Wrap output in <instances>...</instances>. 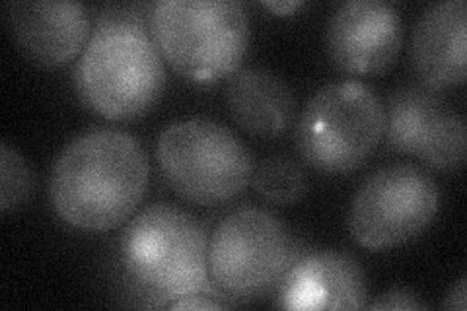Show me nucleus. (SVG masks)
<instances>
[{"label":"nucleus","mask_w":467,"mask_h":311,"mask_svg":"<svg viewBox=\"0 0 467 311\" xmlns=\"http://www.w3.org/2000/svg\"><path fill=\"white\" fill-rule=\"evenodd\" d=\"M149 183V156L133 135L109 127L90 129L58 154L51 202L67 224L104 232L137 211Z\"/></svg>","instance_id":"1"},{"label":"nucleus","mask_w":467,"mask_h":311,"mask_svg":"<svg viewBox=\"0 0 467 311\" xmlns=\"http://www.w3.org/2000/svg\"><path fill=\"white\" fill-rule=\"evenodd\" d=\"M166 82L162 53L144 24L127 12H111L98 22L75 70L80 99L111 121L149 113Z\"/></svg>","instance_id":"2"},{"label":"nucleus","mask_w":467,"mask_h":311,"mask_svg":"<svg viewBox=\"0 0 467 311\" xmlns=\"http://www.w3.org/2000/svg\"><path fill=\"white\" fill-rule=\"evenodd\" d=\"M127 275L160 298L211 294L209 238L201 222L175 204H150L119 240Z\"/></svg>","instance_id":"3"},{"label":"nucleus","mask_w":467,"mask_h":311,"mask_svg":"<svg viewBox=\"0 0 467 311\" xmlns=\"http://www.w3.org/2000/svg\"><path fill=\"white\" fill-rule=\"evenodd\" d=\"M149 27L166 61L193 82H216L240 68L250 20L240 0H158Z\"/></svg>","instance_id":"4"},{"label":"nucleus","mask_w":467,"mask_h":311,"mask_svg":"<svg viewBox=\"0 0 467 311\" xmlns=\"http://www.w3.org/2000/svg\"><path fill=\"white\" fill-rule=\"evenodd\" d=\"M388 109L370 86L358 80L329 82L300 113V156L321 173L343 175L367 161L386 137Z\"/></svg>","instance_id":"5"},{"label":"nucleus","mask_w":467,"mask_h":311,"mask_svg":"<svg viewBox=\"0 0 467 311\" xmlns=\"http://www.w3.org/2000/svg\"><path fill=\"white\" fill-rule=\"evenodd\" d=\"M156 158L175 195L202 206L238 197L255 170L236 132L207 117L170 123L158 137Z\"/></svg>","instance_id":"6"},{"label":"nucleus","mask_w":467,"mask_h":311,"mask_svg":"<svg viewBox=\"0 0 467 311\" xmlns=\"http://www.w3.org/2000/svg\"><path fill=\"white\" fill-rule=\"evenodd\" d=\"M296 259L295 235L279 216L259 206H242L224 216L209 240L211 280L234 300L279 288Z\"/></svg>","instance_id":"7"},{"label":"nucleus","mask_w":467,"mask_h":311,"mask_svg":"<svg viewBox=\"0 0 467 311\" xmlns=\"http://www.w3.org/2000/svg\"><path fill=\"white\" fill-rule=\"evenodd\" d=\"M441 209V187L415 164H391L370 173L350 204L348 230L370 251H386L415 240Z\"/></svg>","instance_id":"8"},{"label":"nucleus","mask_w":467,"mask_h":311,"mask_svg":"<svg viewBox=\"0 0 467 311\" xmlns=\"http://www.w3.org/2000/svg\"><path fill=\"white\" fill-rule=\"evenodd\" d=\"M388 146L411 154L441 171L465 164L467 130L463 117L427 86H403L389 99Z\"/></svg>","instance_id":"9"},{"label":"nucleus","mask_w":467,"mask_h":311,"mask_svg":"<svg viewBox=\"0 0 467 311\" xmlns=\"http://www.w3.org/2000/svg\"><path fill=\"white\" fill-rule=\"evenodd\" d=\"M326 41L333 63L345 72H384L401 51V18L384 0H347L333 12Z\"/></svg>","instance_id":"10"},{"label":"nucleus","mask_w":467,"mask_h":311,"mask_svg":"<svg viewBox=\"0 0 467 311\" xmlns=\"http://www.w3.org/2000/svg\"><path fill=\"white\" fill-rule=\"evenodd\" d=\"M5 20L20 51L47 68L70 63L90 39V12L72 0H14Z\"/></svg>","instance_id":"11"},{"label":"nucleus","mask_w":467,"mask_h":311,"mask_svg":"<svg viewBox=\"0 0 467 311\" xmlns=\"http://www.w3.org/2000/svg\"><path fill=\"white\" fill-rule=\"evenodd\" d=\"M368 285L362 266L341 251H316L296 259L279 285V304L286 309H362Z\"/></svg>","instance_id":"12"},{"label":"nucleus","mask_w":467,"mask_h":311,"mask_svg":"<svg viewBox=\"0 0 467 311\" xmlns=\"http://www.w3.org/2000/svg\"><path fill=\"white\" fill-rule=\"evenodd\" d=\"M413 65L427 88L446 90L467 74V5L444 0L420 14L413 34Z\"/></svg>","instance_id":"13"},{"label":"nucleus","mask_w":467,"mask_h":311,"mask_svg":"<svg viewBox=\"0 0 467 311\" xmlns=\"http://www.w3.org/2000/svg\"><path fill=\"white\" fill-rule=\"evenodd\" d=\"M226 106L245 132L259 139L279 137L295 117L296 99L279 72L263 67H244L230 74Z\"/></svg>","instance_id":"14"},{"label":"nucleus","mask_w":467,"mask_h":311,"mask_svg":"<svg viewBox=\"0 0 467 311\" xmlns=\"http://www.w3.org/2000/svg\"><path fill=\"white\" fill-rule=\"evenodd\" d=\"M254 187L259 195L275 204L298 202L308 183L306 173L295 160L275 154L254 170Z\"/></svg>","instance_id":"15"},{"label":"nucleus","mask_w":467,"mask_h":311,"mask_svg":"<svg viewBox=\"0 0 467 311\" xmlns=\"http://www.w3.org/2000/svg\"><path fill=\"white\" fill-rule=\"evenodd\" d=\"M34 192V173L26 158L6 140L0 142V211L20 209Z\"/></svg>","instance_id":"16"},{"label":"nucleus","mask_w":467,"mask_h":311,"mask_svg":"<svg viewBox=\"0 0 467 311\" xmlns=\"http://www.w3.org/2000/svg\"><path fill=\"white\" fill-rule=\"evenodd\" d=\"M368 309H429V306L420 300V295L407 288V286H396L389 288L388 292L379 294L378 300L367 306Z\"/></svg>","instance_id":"17"},{"label":"nucleus","mask_w":467,"mask_h":311,"mask_svg":"<svg viewBox=\"0 0 467 311\" xmlns=\"http://www.w3.org/2000/svg\"><path fill=\"white\" fill-rule=\"evenodd\" d=\"M170 309H218L224 307L221 300H214L213 294H193V295H183L170 302Z\"/></svg>","instance_id":"18"},{"label":"nucleus","mask_w":467,"mask_h":311,"mask_svg":"<svg viewBox=\"0 0 467 311\" xmlns=\"http://www.w3.org/2000/svg\"><path fill=\"white\" fill-rule=\"evenodd\" d=\"M465 283L467 278L462 276L458 280L456 286H451V290L448 292L446 295V302H444V307L446 309H456V311H465L467 307V298H465Z\"/></svg>","instance_id":"19"},{"label":"nucleus","mask_w":467,"mask_h":311,"mask_svg":"<svg viewBox=\"0 0 467 311\" xmlns=\"http://www.w3.org/2000/svg\"><path fill=\"white\" fill-rule=\"evenodd\" d=\"M263 6L273 10L275 14H281V16H288L300 6H304L302 0H263Z\"/></svg>","instance_id":"20"}]
</instances>
